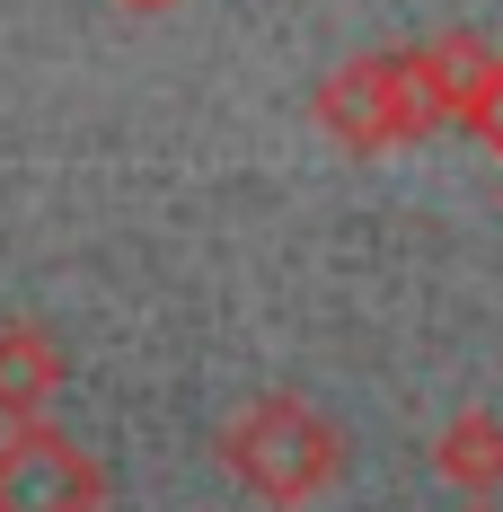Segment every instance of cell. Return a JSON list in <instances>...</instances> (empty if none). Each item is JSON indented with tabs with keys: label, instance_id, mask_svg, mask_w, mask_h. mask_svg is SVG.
I'll return each mask as SVG.
<instances>
[{
	"label": "cell",
	"instance_id": "obj_1",
	"mask_svg": "<svg viewBox=\"0 0 503 512\" xmlns=\"http://www.w3.org/2000/svg\"><path fill=\"white\" fill-rule=\"evenodd\" d=\"M221 468L248 486L256 504H318L336 477H345V442H336V424L292 398V389H265L248 407L221 424Z\"/></svg>",
	"mask_w": 503,
	"mask_h": 512
},
{
	"label": "cell",
	"instance_id": "obj_6",
	"mask_svg": "<svg viewBox=\"0 0 503 512\" xmlns=\"http://www.w3.org/2000/svg\"><path fill=\"white\" fill-rule=\"evenodd\" d=\"M433 468L451 477L459 495H495L503 486V415L495 407H468L433 433Z\"/></svg>",
	"mask_w": 503,
	"mask_h": 512
},
{
	"label": "cell",
	"instance_id": "obj_8",
	"mask_svg": "<svg viewBox=\"0 0 503 512\" xmlns=\"http://www.w3.org/2000/svg\"><path fill=\"white\" fill-rule=\"evenodd\" d=\"M124 9H177V0H124Z\"/></svg>",
	"mask_w": 503,
	"mask_h": 512
},
{
	"label": "cell",
	"instance_id": "obj_5",
	"mask_svg": "<svg viewBox=\"0 0 503 512\" xmlns=\"http://www.w3.org/2000/svg\"><path fill=\"white\" fill-rule=\"evenodd\" d=\"M503 53L486 36H433V45H415V80H424V98L442 124H468L477 98H486V80H495Z\"/></svg>",
	"mask_w": 503,
	"mask_h": 512
},
{
	"label": "cell",
	"instance_id": "obj_3",
	"mask_svg": "<svg viewBox=\"0 0 503 512\" xmlns=\"http://www.w3.org/2000/svg\"><path fill=\"white\" fill-rule=\"evenodd\" d=\"M106 504V468L53 433L45 415L0 433V512H98Z\"/></svg>",
	"mask_w": 503,
	"mask_h": 512
},
{
	"label": "cell",
	"instance_id": "obj_9",
	"mask_svg": "<svg viewBox=\"0 0 503 512\" xmlns=\"http://www.w3.org/2000/svg\"><path fill=\"white\" fill-rule=\"evenodd\" d=\"M468 512H495V504H486V495H468Z\"/></svg>",
	"mask_w": 503,
	"mask_h": 512
},
{
	"label": "cell",
	"instance_id": "obj_4",
	"mask_svg": "<svg viewBox=\"0 0 503 512\" xmlns=\"http://www.w3.org/2000/svg\"><path fill=\"white\" fill-rule=\"evenodd\" d=\"M62 380H71V362L45 318H0V424L45 415L62 398Z\"/></svg>",
	"mask_w": 503,
	"mask_h": 512
},
{
	"label": "cell",
	"instance_id": "obj_7",
	"mask_svg": "<svg viewBox=\"0 0 503 512\" xmlns=\"http://www.w3.org/2000/svg\"><path fill=\"white\" fill-rule=\"evenodd\" d=\"M468 133L503 159V62H495V80H486V98H477V115H468Z\"/></svg>",
	"mask_w": 503,
	"mask_h": 512
},
{
	"label": "cell",
	"instance_id": "obj_2",
	"mask_svg": "<svg viewBox=\"0 0 503 512\" xmlns=\"http://www.w3.org/2000/svg\"><path fill=\"white\" fill-rule=\"evenodd\" d=\"M318 124L345 151H398V142H424L442 115L415 80V53H353L345 71L318 80Z\"/></svg>",
	"mask_w": 503,
	"mask_h": 512
}]
</instances>
